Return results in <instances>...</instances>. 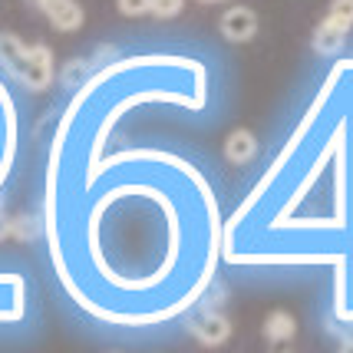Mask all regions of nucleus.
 <instances>
[{
  "instance_id": "obj_1",
  "label": "nucleus",
  "mask_w": 353,
  "mask_h": 353,
  "mask_svg": "<svg viewBox=\"0 0 353 353\" xmlns=\"http://www.w3.org/2000/svg\"><path fill=\"white\" fill-rule=\"evenodd\" d=\"M188 330L195 334V340H201L205 347H221L225 340L231 337V323L225 314H218V310H199L192 321H188Z\"/></svg>"
},
{
  "instance_id": "obj_2",
  "label": "nucleus",
  "mask_w": 353,
  "mask_h": 353,
  "mask_svg": "<svg viewBox=\"0 0 353 353\" xmlns=\"http://www.w3.org/2000/svg\"><path fill=\"white\" fill-rule=\"evenodd\" d=\"M20 83H27L30 90H46L53 83V53L46 43H37L27 50V66H23V77Z\"/></svg>"
},
{
  "instance_id": "obj_3",
  "label": "nucleus",
  "mask_w": 353,
  "mask_h": 353,
  "mask_svg": "<svg viewBox=\"0 0 353 353\" xmlns=\"http://www.w3.org/2000/svg\"><path fill=\"white\" fill-rule=\"evenodd\" d=\"M221 33L228 37L231 43H245V40H251V37L258 33V17H254V10H248V7H231L228 14L221 17Z\"/></svg>"
},
{
  "instance_id": "obj_4",
  "label": "nucleus",
  "mask_w": 353,
  "mask_h": 353,
  "mask_svg": "<svg viewBox=\"0 0 353 353\" xmlns=\"http://www.w3.org/2000/svg\"><path fill=\"white\" fill-rule=\"evenodd\" d=\"M43 14L50 17V23L60 33H73L83 27V7L77 0H50L43 7Z\"/></svg>"
},
{
  "instance_id": "obj_5",
  "label": "nucleus",
  "mask_w": 353,
  "mask_h": 353,
  "mask_svg": "<svg viewBox=\"0 0 353 353\" xmlns=\"http://www.w3.org/2000/svg\"><path fill=\"white\" fill-rule=\"evenodd\" d=\"M27 50L30 46L20 43L14 33H0V63H3V70L10 73V77H23V66H27Z\"/></svg>"
},
{
  "instance_id": "obj_6",
  "label": "nucleus",
  "mask_w": 353,
  "mask_h": 353,
  "mask_svg": "<svg viewBox=\"0 0 353 353\" xmlns=\"http://www.w3.org/2000/svg\"><path fill=\"white\" fill-rule=\"evenodd\" d=\"M258 155V139L251 136L248 129H234L228 139H225V159L231 165H245Z\"/></svg>"
},
{
  "instance_id": "obj_7",
  "label": "nucleus",
  "mask_w": 353,
  "mask_h": 353,
  "mask_svg": "<svg viewBox=\"0 0 353 353\" xmlns=\"http://www.w3.org/2000/svg\"><path fill=\"white\" fill-rule=\"evenodd\" d=\"M343 40H347V30L330 17L323 23H317V30H314V50L317 53H334V50L343 46Z\"/></svg>"
},
{
  "instance_id": "obj_8",
  "label": "nucleus",
  "mask_w": 353,
  "mask_h": 353,
  "mask_svg": "<svg viewBox=\"0 0 353 353\" xmlns=\"http://www.w3.org/2000/svg\"><path fill=\"white\" fill-rule=\"evenodd\" d=\"M264 340H271V343H284V340H291L297 334V323L288 310H274V314H268V321H264Z\"/></svg>"
},
{
  "instance_id": "obj_9",
  "label": "nucleus",
  "mask_w": 353,
  "mask_h": 353,
  "mask_svg": "<svg viewBox=\"0 0 353 353\" xmlns=\"http://www.w3.org/2000/svg\"><path fill=\"white\" fill-rule=\"evenodd\" d=\"M90 70H92L90 60H70L66 66H63L60 77H63V83H66V86H79L83 79L90 77Z\"/></svg>"
},
{
  "instance_id": "obj_10",
  "label": "nucleus",
  "mask_w": 353,
  "mask_h": 353,
  "mask_svg": "<svg viewBox=\"0 0 353 353\" xmlns=\"http://www.w3.org/2000/svg\"><path fill=\"white\" fill-rule=\"evenodd\" d=\"M327 17H330V20H337L343 30H350L353 27V0H334Z\"/></svg>"
},
{
  "instance_id": "obj_11",
  "label": "nucleus",
  "mask_w": 353,
  "mask_h": 353,
  "mask_svg": "<svg viewBox=\"0 0 353 353\" xmlns=\"http://www.w3.org/2000/svg\"><path fill=\"white\" fill-rule=\"evenodd\" d=\"M185 7V0H152L149 14H155L159 20H169V17H179Z\"/></svg>"
},
{
  "instance_id": "obj_12",
  "label": "nucleus",
  "mask_w": 353,
  "mask_h": 353,
  "mask_svg": "<svg viewBox=\"0 0 353 353\" xmlns=\"http://www.w3.org/2000/svg\"><path fill=\"white\" fill-rule=\"evenodd\" d=\"M116 3H119V10L125 17H142L149 14V7H152V0H116Z\"/></svg>"
},
{
  "instance_id": "obj_13",
  "label": "nucleus",
  "mask_w": 353,
  "mask_h": 353,
  "mask_svg": "<svg viewBox=\"0 0 353 353\" xmlns=\"http://www.w3.org/2000/svg\"><path fill=\"white\" fill-rule=\"evenodd\" d=\"M33 3H37V7H40V10H43L46 3H50V0H33Z\"/></svg>"
},
{
  "instance_id": "obj_14",
  "label": "nucleus",
  "mask_w": 353,
  "mask_h": 353,
  "mask_svg": "<svg viewBox=\"0 0 353 353\" xmlns=\"http://www.w3.org/2000/svg\"><path fill=\"white\" fill-rule=\"evenodd\" d=\"M201 3H218V0H201Z\"/></svg>"
}]
</instances>
